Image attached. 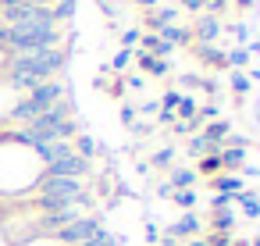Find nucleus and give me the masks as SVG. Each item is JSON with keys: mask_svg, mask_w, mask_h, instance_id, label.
Wrapping results in <instances>:
<instances>
[{"mask_svg": "<svg viewBox=\"0 0 260 246\" xmlns=\"http://www.w3.org/2000/svg\"><path fill=\"white\" fill-rule=\"evenodd\" d=\"M64 65H68V50L64 47H50V50H36V54H15V57H8L4 79H8L11 89L29 93L40 82L54 79Z\"/></svg>", "mask_w": 260, "mask_h": 246, "instance_id": "obj_1", "label": "nucleus"}, {"mask_svg": "<svg viewBox=\"0 0 260 246\" xmlns=\"http://www.w3.org/2000/svg\"><path fill=\"white\" fill-rule=\"evenodd\" d=\"M100 228H104V225H100V218H96V214H82V218H75L72 225H64L54 239H57V242H64V246H82V242H86L89 235H96Z\"/></svg>", "mask_w": 260, "mask_h": 246, "instance_id": "obj_2", "label": "nucleus"}, {"mask_svg": "<svg viewBox=\"0 0 260 246\" xmlns=\"http://www.w3.org/2000/svg\"><path fill=\"white\" fill-rule=\"evenodd\" d=\"M25 97H29V104H32V107L43 114V111H50L54 104L68 100V86H64L61 79H47V82H40L36 89H29Z\"/></svg>", "mask_w": 260, "mask_h": 246, "instance_id": "obj_3", "label": "nucleus"}, {"mask_svg": "<svg viewBox=\"0 0 260 246\" xmlns=\"http://www.w3.org/2000/svg\"><path fill=\"white\" fill-rule=\"evenodd\" d=\"M43 171H47V175H61V178H82V175L89 171V161H82V157L72 150V153L57 157L54 164H47Z\"/></svg>", "mask_w": 260, "mask_h": 246, "instance_id": "obj_4", "label": "nucleus"}, {"mask_svg": "<svg viewBox=\"0 0 260 246\" xmlns=\"http://www.w3.org/2000/svg\"><path fill=\"white\" fill-rule=\"evenodd\" d=\"M217 36H221V18L200 15V18L192 22V40H196V43H214Z\"/></svg>", "mask_w": 260, "mask_h": 246, "instance_id": "obj_5", "label": "nucleus"}, {"mask_svg": "<svg viewBox=\"0 0 260 246\" xmlns=\"http://www.w3.org/2000/svg\"><path fill=\"white\" fill-rule=\"evenodd\" d=\"M196 232H200V218H196L192 210H185V214L168 228V239H192Z\"/></svg>", "mask_w": 260, "mask_h": 246, "instance_id": "obj_6", "label": "nucleus"}, {"mask_svg": "<svg viewBox=\"0 0 260 246\" xmlns=\"http://www.w3.org/2000/svg\"><path fill=\"white\" fill-rule=\"evenodd\" d=\"M175 18H178V8H160V11H150V15L143 18V25L157 36L164 25H175Z\"/></svg>", "mask_w": 260, "mask_h": 246, "instance_id": "obj_7", "label": "nucleus"}, {"mask_svg": "<svg viewBox=\"0 0 260 246\" xmlns=\"http://www.w3.org/2000/svg\"><path fill=\"white\" fill-rule=\"evenodd\" d=\"M164 43H171V47H185V43H192V29H185V25H164L160 33H157Z\"/></svg>", "mask_w": 260, "mask_h": 246, "instance_id": "obj_8", "label": "nucleus"}, {"mask_svg": "<svg viewBox=\"0 0 260 246\" xmlns=\"http://www.w3.org/2000/svg\"><path fill=\"white\" fill-rule=\"evenodd\" d=\"M196 54H200V61H207V65H214V68H228V57H224L214 43H196Z\"/></svg>", "mask_w": 260, "mask_h": 246, "instance_id": "obj_9", "label": "nucleus"}, {"mask_svg": "<svg viewBox=\"0 0 260 246\" xmlns=\"http://www.w3.org/2000/svg\"><path fill=\"white\" fill-rule=\"evenodd\" d=\"M221 168H228V171H235V168H242V161H246V146H221Z\"/></svg>", "mask_w": 260, "mask_h": 246, "instance_id": "obj_10", "label": "nucleus"}, {"mask_svg": "<svg viewBox=\"0 0 260 246\" xmlns=\"http://www.w3.org/2000/svg\"><path fill=\"white\" fill-rule=\"evenodd\" d=\"M214 189L224 193V196H239V193H242V178H239V175H217V178H214Z\"/></svg>", "mask_w": 260, "mask_h": 246, "instance_id": "obj_11", "label": "nucleus"}, {"mask_svg": "<svg viewBox=\"0 0 260 246\" xmlns=\"http://www.w3.org/2000/svg\"><path fill=\"white\" fill-rule=\"evenodd\" d=\"M210 225H214V232H232V225H235V210H232V207H217L214 218H210Z\"/></svg>", "mask_w": 260, "mask_h": 246, "instance_id": "obj_12", "label": "nucleus"}, {"mask_svg": "<svg viewBox=\"0 0 260 246\" xmlns=\"http://www.w3.org/2000/svg\"><path fill=\"white\" fill-rule=\"evenodd\" d=\"M139 65H143V72H146V75H153V79H160V75H168V61H160V57H150V54H139Z\"/></svg>", "mask_w": 260, "mask_h": 246, "instance_id": "obj_13", "label": "nucleus"}, {"mask_svg": "<svg viewBox=\"0 0 260 246\" xmlns=\"http://www.w3.org/2000/svg\"><path fill=\"white\" fill-rule=\"evenodd\" d=\"M192 182H196V171L192 168H175L171 171V189H192Z\"/></svg>", "mask_w": 260, "mask_h": 246, "instance_id": "obj_14", "label": "nucleus"}, {"mask_svg": "<svg viewBox=\"0 0 260 246\" xmlns=\"http://www.w3.org/2000/svg\"><path fill=\"white\" fill-rule=\"evenodd\" d=\"M175 118H178V121H192V118H196V100L182 93V100H178V107H175Z\"/></svg>", "mask_w": 260, "mask_h": 246, "instance_id": "obj_15", "label": "nucleus"}, {"mask_svg": "<svg viewBox=\"0 0 260 246\" xmlns=\"http://www.w3.org/2000/svg\"><path fill=\"white\" fill-rule=\"evenodd\" d=\"M82 246H121V242H118V235H111L107 228H100V232H96V235H89Z\"/></svg>", "mask_w": 260, "mask_h": 246, "instance_id": "obj_16", "label": "nucleus"}, {"mask_svg": "<svg viewBox=\"0 0 260 246\" xmlns=\"http://www.w3.org/2000/svg\"><path fill=\"white\" fill-rule=\"evenodd\" d=\"M72 150H75V153H79V157H82V161H89V157H93V153H96V143H93V139H89V136H79V139H75V146H72Z\"/></svg>", "mask_w": 260, "mask_h": 246, "instance_id": "obj_17", "label": "nucleus"}, {"mask_svg": "<svg viewBox=\"0 0 260 246\" xmlns=\"http://www.w3.org/2000/svg\"><path fill=\"white\" fill-rule=\"evenodd\" d=\"M235 203H242V210H246L249 218H256V214H260V200H256L253 193H239V196H235Z\"/></svg>", "mask_w": 260, "mask_h": 246, "instance_id": "obj_18", "label": "nucleus"}, {"mask_svg": "<svg viewBox=\"0 0 260 246\" xmlns=\"http://www.w3.org/2000/svg\"><path fill=\"white\" fill-rule=\"evenodd\" d=\"M224 57H228V65H232L235 72L249 65V50H246V47H235V50H232V54H224Z\"/></svg>", "mask_w": 260, "mask_h": 246, "instance_id": "obj_19", "label": "nucleus"}, {"mask_svg": "<svg viewBox=\"0 0 260 246\" xmlns=\"http://www.w3.org/2000/svg\"><path fill=\"white\" fill-rule=\"evenodd\" d=\"M217 171H221V157H217V153L200 157V175H217Z\"/></svg>", "mask_w": 260, "mask_h": 246, "instance_id": "obj_20", "label": "nucleus"}, {"mask_svg": "<svg viewBox=\"0 0 260 246\" xmlns=\"http://www.w3.org/2000/svg\"><path fill=\"white\" fill-rule=\"evenodd\" d=\"M175 203H178V207H185V210H192L196 193H192V189H178V193H175Z\"/></svg>", "mask_w": 260, "mask_h": 246, "instance_id": "obj_21", "label": "nucleus"}, {"mask_svg": "<svg viewBox=\"0 0 260 246\" xmlns=\"http://www.w3.org/2000/svg\"><path fill=\"white\" fill-rule=\"evenodd\" d=\"M228 33H232V36L239 40V47H242V43H249V25H242V22H235V25H228Z\"/></svg>", "mask_w": 260, "mask_h": 246, "instance_id": "obj_22", "label": "nucleus"}, {"mask_svg": "<svg viewBox=\"0 0 260 246\" xmlns=\"http://www.w3.org/2000/svg\"><path fill=\"white\" fill-rule=\"evenodd\" d=\"M128 61H132V50H118V54H114V61H111V68H114V72H125V68H128Z\"/></svg>", "mask_w": 260, "mask_h": 246, "instance_id": "obj_23", "label": "nucleus"}, {"mask_svg": "<svg viewBox=\"0 0 260 246\" xmlns=\"http://www.w3.org/2000/svg\"><path fill=\"white\" fill-rule=\"evenodd\" d=\"M207 246H235V239H232V232H214L207 239Z\"/></svg>", "mask_w": 260, "mask_h": 246, "instance_id": "obj_24", "label": "nucleus"}, {"mask_svg": "<svg viewBox=\"0 0 260 246\" xmlns=\"http://www.w3.org/2000/svg\"><path fill=\"white\" fill-rule=\"evenodd\" d=\"M203 8H207V15H214V18H221V11L228 8V0H203Z\"/></svg>", "mask_w": 260, "mask_h": 246, "instance_id": "obj_25", "label": "nucleus"}, {"mask_svg": "<svg viewBox=\"0 0 260 246\" xmlns=\"http://www.w3.org/2000/svg\"><path fill=\"white\" fill-rule=\"evenodd\" d=\"M232 89H235V93H239V97H242V93H246V89H249V79H246V75H242V72H235V75H232Z\"/></svg>", "mask_w": 260, "mask_h": 246, "instance_id": "obj_26", "label": "nucleus"}, {"mask_svg": "<svg viewBox=\"0 0 260 246\" xmlns=\"http://www.w3.org/2000/svg\"><path fill=\"white\" fill-rule=\"evenodd\" d=\"M178 100H182V93H178V89H168L160 104H164V111H175V107H178Z\"/></svg>", "mask_w": 260, "mask_h": 246, "instance_id": "obj_27", "label": "nucleus"}, {"mask_svg": "<svg viewBox=\"0 0 260 246\" xmlns=\"http://www.w3.org/2000/svg\"><path fill=\"white\" fill-rule=\"evenodd\" d=\"M171 157H175L171 150H160V153H153V168H168V164H171Z\"/></svg>", "mask_w": 260, "mask_h": 246, "instance_id": "obj_28", "label": "nucleus"}, {"mask_svg": "<svg viewBox=\"0 0 260 246\" xmlns=\"http://www.w3.org/2000/svg\"><path fill=\"white\" fill-rule=\"evenodd\" d=\"M132 43H139V29H125V50H128Z\"/></svg>", "mask_w": 260, "mask_h": 246, "instance_id": "obj_29", "label": "nucleus"}, {"mask_svg": "<svg viewBox=\"0 0 260 246\" xmlns=\"http://www.w3.org/2000/svg\"><path fill=\"white\" fill-rule=\"evenodd\" d=\"M139 111H143V114H157L160 104H157V100H146V104H139Z\"/></svg>", "mask_w": 260, "mask_h": 246, "instance_id": "obj_30", "label": "nucleus"}, {"mask_svg": "<svg viewBox=\"0 0 260 246\" xmlns=\"http://www.w3.org/2000/svg\"><path fill=\"white\" fill-rule=\"evenodd\" d=\"M185 11H203V0H178Z\"/></svg>", "mask_w": 260, "mask_h": 246, "instance_id": "obj_31", "label": "nucleus"}, {"mask_svg": "<svg viewBox=\"0 0 260 246\" xmlns=\"http://www.w3.org/2000/svg\"><path fill=\"white\" fill-rule=\"evenodd\" d=\"M182 86L192 89V86H203V79H196V75H182Z\"/></svg>", "mask_w": 260, "mask_h": 246, "instance_id": "obj_32", "label": "nucleus"}, {"mask_svg": "<svg viewBox=\"0 0 260 246\" xmlns=\"http://www.w3.org/2000/svg\"><path fill=\"white\" fill-rule=\"evenodd\" d=\"M121 121L132 125V121H136V107H121Z\"/></svg>", "mask_w": 260, "mask_h": 246, "instance_id": "obj_33", "label": "nucleus"}, {"mask_svg": "<svg viewBox=\"0 0 260 246\" xmlns=\"http://www.w3.org/2000/svg\"><path fill=\"white\" fill-rule=\"evenodd\" d=\"M136 4H139V8H150V11H153V8H157V0H136Z\"/></svg>", "mask_w": 260, "mask_h": 246, "instance_id": "obj_34", "label": "nucleus"}, {"mask_svg": "<svg viewBox=\"0 0 260 246\" xmlns=\"http://www.w3.org/2000/svg\"><path fill=\"white\" fill-rule=\"evenodd\" d=\"M189 246H207V239H189Z\"/></svg>", "mask_w": 260, "mask_h": 246, "instance_id": "obj_35", "label": "nucleus"}, {"mask_svg": "<svg viewBox=\"0 0 260 246\" xmlns=\"http://www.w3.org/2000/svg\"><path fill=\"white\" fill-rule=\"evenodd\" d=\"M157 246H175V239H160V242H157Z\"/></svg>", "mask_w": 260, "mask_h": 246, "instance_id": "obj_36", "label": "nucleus"}, {"mask_svg": "<svg viewBox=\"0 0 260 246\" xmlns=\"http://www.w3.org/2000/svg\"><path fill=\"white\" fill-rule=\"evenodd\" d=\"M235 4H239V8H249V4H253V0H235Z\"/></svg>", "mask_w": 260, "mask_h": 246, "instance_id": "obj_37", "label": "nucleus"}, {"mask_svg": "<svg viewBox=\"0 0 260 246\" xmlns=\"http://www.w3.org/2000/svg\"><path fill=\"white\" fill-rule=\"evenodd\" d=\"M253 246H260V239H256V242H253Z\"/></svg>", "mask_w": 260, "mask_h": 246, "instance_id": "obj_38", "label": "nucleus"}]
</instances>
